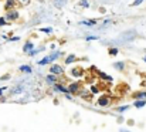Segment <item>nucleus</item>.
Wrapping results in <instances>:
<instances>
[{
    "label": "nucleus",
    "instance_id": "29",
    "mask_svg": "<svg viewBox=\"0 0 146 132\" xmlns=\"http://www.w3.org/2000/svg\"><path fill=\"white\" fill-rule=\"evenodd\" d=\"M6 89H7V87H1V88H0V97L3 95V92H4Z\"/></svg>",
    "mask_w": 146,
    "mask_h": 132
},
{
    "label": "nucleus",
    "instance_id": "10",
    "mask_svg": "<svg viewBox=\"0 0 146 132\" xmlns=\"http://www.w3.org/2000/svg\"><path fill=\"white\" fill-rule=\"evenodd\" d=\"M146 105V99H136L135 101V107L136 108H143Z\"/></svg>",
    "mask_w": 146,
    "mask_h": 132
},
{
    "label": "nucleus",
    "instance_id": "28",
    "mask_svg": "<svg viewBox=\"0 0 146 132\" xmlns=\"http://www.w3.org/2000/svg\"><path fill=\"white\" fill-rule=\"evenodd\" d=\"M9 41H19L20 40V37L19 36H14V37H11V39H7Z\"/></svg>",
    "mask_w": 146,
    "mask_h": 132
},
{
    "label": "nucleus",
    "instance_id": "14",
    "mask_svg": "<svg viewBox=\"0 0 146 132\" xmlns=\"http://www.w3.org/2000/svg\"><path fill=\"white\" fill-rule=\"evenodd\" d=\"M133 98L135 99H145L146 98V92H136V94H133Z\"/></svg>",
    "mask_w": 146,
    "mask_h": 132
},
{
    "label": "nucleus",
    "instance_id": "17",
    "mask_svg": "<svg viewBox=\"0 0 146 132\" xmlns=\"http://www.w3.org/2000/svg\"><path fill=\"white\" fill-rule=\"evenodd\" d=\"M78 6L82 7V9H88V7H90V1H88V0H80V1H78Z\"/></svg>",
    "mask_w": 146,
    "mask_h": 132
},
{
    "label": "nucleus",
    "instance_id": "30",
    "mask_svg": "<svg viewBox=\"0 0 146 132\" xmlns=\"http://www.w3.org/2000/svg\"><path fill=\"white\" fill-rule=\"evenodd\" d=\"M91 89H92V92H94V94H97V92H98V88L97 87H92Z\"/></svg>",
    "mask_w": 146,
    "mask_h": 132
},
{
    "label": "nucleus",
    "instance_id": "6",
    "mask_svg": "<svg viewBox=\"0 0 146 132\" xmlns=\"http://www.w3.org/2000/svg\"><path fill=\"white\" fill-rule=\"evenodd\" d=\"M54 87H55V89L57 91H61V92H65V94H70V91H68V88L64 87V85H61V84H54Z\"/></svg>",
    "mask_w": 146,
    "mask_h": 132
},
{
    "label": "nucleus",
    "instance_id": "15",
    "mask_svg": "<svg viewBox=\"0 0 146 132\" xmlns=\"http://www.w3.org/2000/svg\"><path fill=\"white\" fill-rule=\"evenodd\" d=\"M40 51H44V47H38V48H33V50H30L27 54H30V55H36L37 53H40Z\"/></svg>",
    "mask_w": 146,
    "mask_h": 132
},
{
    "label": "nucleus",
    "instance_id": "19",
    "mask_svg": "<svg viewBox=\"0 0 146 132\" xmlns=\"http://www.w3.org/2000/svg\"><path fill=\"white\" fill-rule=\"evenodd\" d=\"M60 55H61V53H60V51H54V53H52L51 55H48V57H50V60H51V61H55Z\"/></svg>",
    "mask_w": 146,
    "mask_h": 132
},
{
    "label": "nucleus",
    "instance_id": "1",
    "mask_svg": "<svg viewBox=\"0 0 146 132\" xmlns=\"http://www.w3.org/2000/svg\"><path fill=\"white\" fill-rule=\"evenodd\" d=\"M19 17H20V14H19V11H17L16 9L7 10V13H6V16H4V19H6L7 21H16V20H19Z\"/></svg>",
    "mask_w": 146,
    "mask_h": 132
},
{
    "label": "nucleus",
    "instance_id": "4",
    "mask_svg": "<svg viewBox=\"0 0 146 132\" xmlns=\"http://www.w3.org/2000/svg\"><path fill=\"white\" fill-rule=\"evenodd\" d=\"M78 89H80V84H78V83H74V84H70V85H68L70 94H72V92H78Z\"/></svg>",
    "mask_w": 146,
    "mask_h": 132
},
{
    "label": "nucleus",
    "instance_id": "22",
    "mask_svg": "<svg viewBox=\"0 0 146 132\" xmlns=\"http://www.w3.org/2000/svg\"><path fill=\"white\" fill-rule=\"evenodd\" d=\"M65 1L67 0H54V4H55V7H62L65 4Z\"/></svg>",
    "mask_w": 146,
    "mask_h": 132
},
{
    "label": "nucleus",
    "instance_id": "13",
    "mask_svg": "<svg viewBox=\"0 0 146 132\" xmlns=\"http://www.w3.org/2000/svg\"><path fill=\"white\" fill-rule=\"evenodd\" d=\"M50 61H51V60H50V57H44V58L38 60V61H37V64H38V65H47Z\"/></svg>",
    "mask_w": 146,
    "mask_h": 132
},
{
    "label": "nucleus",
    "instance_id": "24",
    "mask_svg": "<svg viewBox=\"0 0 146 132\" xmlns=\"http://www.w3.org/2000/svg\"><path fill=\"white\" fill-rule=\"evenodd\" d=\"M7 24V20L4 19V16H0V27H4Z\"/></svg>",
    "mask_w": 146,
    "mask_h": 132
},
{
    "label": "nucleus",
    "instance_id": "21",
    "mask_svg": "<svg viewBox=\"0 0 146 132\" xmlns=\"http://www.w3.org/2000/svg\"><path fill=\"white\" fill-rule=\"evenodd\" d=\"M40 31H43V33H47V34H51L54 30H52V27H40L38 29Z\"/></svg>",
    "mask_w": 146,
    "mask_h": 132
},
{
    "label": "nucleus",
    "instance_id": "3",
    "mask_svg": "<svg viewBox=\"0 0 146 132\" xmlns=\"http://www.w3.org/2000/svg\"><path fill=\"white\" fill-rule=\"evenodd\" d=\"M80 24H82V26H88V27H94V26L97 24V20H81Z\"/></svg>",
    "mask_w": 146,
    "mask_h": 132
},
{
    "label": "nucleus",
    "instance_id": "27",
    "mask_svg": "<svg viewBox=\"0 0 146 132\" xmlns=\"http://www.w3.org/2000/svg\"><path fill=\"white\" fill-rule=\"evenodd\" d=\"M128 108H129L128 105H123V107H119V108H118V111H119V112H123V111H126Z\"/></svg>",
    "mask_w": 146,
    "mask_h": 132
},
{
    "label": "nucleus",
    "instance_id": "8",
    "mask_svg": "<svg viewBox=\"0 0 146 132\" xmlns=\"http://www.w3.org/2000/svg\"><path fill=\"white\" fill-rule=\"evenodd\" d=\"M34 48V44L31 43V41H27V43L24 44V47H23V51L24 53H29L30 50H33Z\"/></svg>",
    "mask_w": 146,
    "mask_h": 132
},
{
    "label": "nucleus",
    "instance_id": "26",
    "mask_svg": "<svg viewBox=\"0 0 146 132\" xmlns=\"http://www.w3.org/2000/svg\"><path fill=\"white\" fill-rule=\"evenodd\" d=\"M97 39H98L97 36H87V37H85L87 41H92V40H97Z\"/></svg>",
    "mask_w": 146,
    "mask_h": 132
},
{
    "label": "nucleus",
    "instance_id": "16",
    "mask_svg": "<svg viewBox=\"0 0 146 132\" xmlns=\"http://www.w3.org/2000/svg\"><path fill=\"white\" fill-rule=\"evenodd\" d=\"M98 75L101 77V78H104V80H106V81H112V77L111 75H106L104 71H98Z\"/></svg>",
    "mask_w": 146,
    "mask_h": 132
},
{
    "label": "nucleus",
    "instance_id": "32",
    "mask_svg": "<svg viewBox=\"0 0 146 132\" xmlns=\"http://www.w3.org/2000/svg\"><path fill=\"white\" fill-rule=\"evenodd\" d=\"M24 1H26V0H24Z\"/></svg>",
    "mask_w": 146,
    "mask_h": 132
},
{
    "label": "nucleus",
    "instance_id": "12",
    "mask_svg": "<svg viewBox=\"0 0 146 132\" xmlns=\"http://www.w3.org/2000/svg\"><path fill=\"white\" fill-rule=\"evenodd\" d=\"M46 80H47V83H48V84H55V83H57V77H55L54 74L47 75V78H46Z\"/></svg>",
    "mask_w": 146,
    "mask_h": 132
},
{
    "label": "nucleus",
    "instance_id": "9",
    "mask_svg": "<svg viewBox=\"0 0 146 132\" xmlns=\"http://www.w3.org/2000/svg\"><path fill=\"white\" fill-rule=\"evenodd\" d=\"M20 71H23V73H26V74H30V73H33V70H31V67L30 65H20V68H19Z\"/></svg>",
    "mask_w": 146,
    "mask_h": 132
},
{
    "label": "nucleus",
    "instance_id": "7",
    "mask_svg": "<svg viewBox=\"0 0 146 132\" xmlns=\"http://www.w3.org/2000/svg\"><path fill=\"white\" fill-rule=\"evenodd\" d=\"M108 104H109V99H108L106 97H102V98L98 99V105H99V107H106Z\"/></svg>",
    "mask_w": 146,
    "mask_h": 132
},
{
    "label": "nucleus",
    "instance_id": "5",
    "mask_svg": "<svg viewBox=\"0 0 146 132\" xmlns=\"http://www.w3.org/2000/svg\"><path fill=\"white\" fill-rule=\"evenodd\" d=\"M14 6H16V0H6V3H4V7H6V10L14 9Z\"/></svg>",
    "mask_w": 146,
    "mask_h": 132
},
{
    "label": "nucleus",
    "instance_id": "23",
    "mask_svg": "<svg viewBox=\"0 0 146 132\" xmlns=\"http://www.w3.org/2000/svg\"><path fill=\"white\" fill-rule=\"evenodd\" d=\"M118 53H119V50H118L116 47H113V48H109V54H111V55H116Z\"/></svg>",
    "mask_w": 146,
    "mask_h": 132
},
{
    "label": "nucleus",
    "instance_id": "2",
    "mask_svg": "<svg viewBox=\"0 0 146 132\" xmlns=\"http://www.w3.org/2000/svg\"><path fill=\"white\" fill-rule=\"evenodd\" d=\"M50 73L54 74V75H61V74L64 73V70H62L61 65H58V64H52V65L50 67Z\"/></svg>",
    "mask_w": 146,
    "mask_h": 132
},
{
    "label": "nucleus",
    "instance_id": "31",
    "mask_svg": "<svg viewBox=\"0 0 146 132\" xmlns=\"http://www.w3.org/2000/svg\"><path fill=\"white\" fill-rule=\"evenodd\" d=\"M143 61H145V63H146V55H145V57H143Z\"/></svg>",
    "mask_w": 146,
    "mask_h": 132
},
{
    "label": "nucleus",
    "instance_id": "25",
    "mask_svg": "<svg viewBox=\"0 0 146 132\" xmlns=\"http://www.w3.org/2000/svg\"><path fill=\"white\" fill-rule=\"evenodd\" d=\"M145 0H133V3L131 4V6H139V4H142Z\"/></svg>",
    "mask_w": 146,
    "mask_h": 132
},
{
    "label": "nucleus",
    "instance_id": "18",
    "mask_svg": "<svg viewBox=\"0 0 146 132\" xmlns=\"http://www.w3.org/2000/svg\"><path fill=\"white\" fill-rule=\"evenodd\" d=\"M71 75L72 77H80V75H82V73H81L80 68H72L71 70Z\"/></svg>",
    "mask_w": 146,
    "mask_h": 132
},
{
    "label": "nucleus",
    "instance_id": "11",
    "mask_svg": "<svg viewBox=\"0 0 146 132\" xmlns=\"http://www.w3.org/2000/svg\"><path fill=\"white\" fill-rule=\"evenodd\" d=\"M77 60V57H75V54H70L67 58H65V64H72L74 61Z\"/></svg>",
    "mask_w": 146,
    "mask_h": 132
},
{
    "label": "nucleus",
    "instance_id": "20",
    "mask_svg": "<svg viewBox=\"0 0 146 132\" xmlns=\"http://www.w3.org/2000/svg\"><path fill=\"white\" fill-rule=\"evenodd\" d=\"M113 68H116V70L122 71V70L125 68V64H123V63H113Z\"/></svg>",
    "mask_w": 146,
    "mask_h": 132
}]
</instances>
